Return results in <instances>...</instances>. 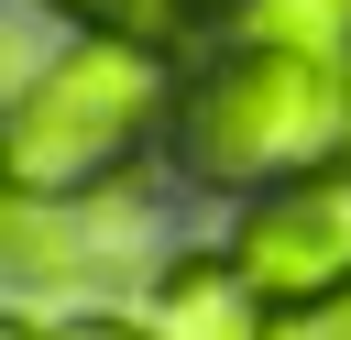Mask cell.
Returning <instances> with one entry per match:
<instances>
[{"label": "cell", "mask_w": 351, "mask_h": 340, "mask_svg": "<svg viewBox=\"0 0 351 340\" xmlns=\"http://www.w3.org/2000/svg\"><path fill=\"white\" fill-rule=\"evenodd\" d=\"M340 165H351V121H340Z\"/></svg>", "instance_id": "9"}, {"label": "cell", "mask_w": 351, "mask_h": 340, "mask_svg": "<svg viewBox=\"0 0 351 340\" xmlns=\"http://www.w3.org/2000/svg\"><path fill=\"white\" fill-rule=\"evenodd\" d=\"M0 340H143V318H99V307H88V318H44V329H33V318H11Z\"/></svg>", "instance_id": "8"}, {"label": "cell", "mask_w": 351, "mask_h": 340, "mask_svg": "<svg viewBox=\"0 0 351 340\" xmlns=\"http://www.w3.org/2000/svg\"><path fill=\"white\" fill-rule=\"evenodd\" d=\"M44 11H66L88 44H176L197 22V0H44Z\"/></svg>", "instance_id": "7"}, {"label": "cell", "mask_w": 351, "mask_h": 340, "mask_svg": "<svg viewBox=\"0 0 351 340\" xmlns=\"http://www.w3.org/2000/svg\"><path fill=\"white\" fill-rule=\"evenodd\" d=\"M143 274V208L132 197H11V285L55 307H99Z\"/></svg>", "instance_id": "4"}, {"label": "cell", "mask_w": 351, "mask_h": 340, "mask_svg": "<svg viewBox=\"0 0 351 340\" xmlns=\"http://www.w3.org/2000/svg\"><path fill=\"white\" fill-rule=\"evenodd\" d=\"M340 121H351V66H307V55H263L230 44L186 99H176V154L197 186H285L340 165Z\"/></svg>", "instance_id": "2"}, {"label": "cell", "mask_w": 351, "mask_h": 340, "mask_svg": "<svg viewBox=\"0 0 351 340\" xmlns=\"http://www.w3.org/2000/svg\"><path fill=\"white\" fill-rule=\"evenodd\" d=\"M230 274H241L274 318L340 307V296H351V165H318V175L263 186V197L230 219Z\"/></svg>", "instance_id": "3"}, {"label": "cell", "mask_w": 351, "mask_h": 340, "mask_svg": "<svg viewBox=\"0 0 351 340\" xmlns=\"http://www.w3.org/2000/svg\"><path fill=\"white\" fill-rule=\"evenodd\" d=\"M143 340H274V307L219 263V252H186L154 274L143 296Z\"/></svg>", "instance_id": "5"}, {"label": "cell", "mask_w": 351, "mask_h": 340, "mask_svg": "<svg viewBox=\"0 0 351 340\" xmlns=\"http://www.w3.org/2000/svg\"><path fill=\"white\" fill-rule=\"evenodd\" d=\"M165 121H176L165 44H66L11 99V143H0L11 197H88V186H110L143 154V132H165Z\"/></svg>", "instance_id": "1"}, {"label": "cell", "mask_w": 351, "mask_h": 340, "mask_svg": "<svg viewBox=\"0 0 351 340\" xmlns=\"http://www.w3.org/2000/svg\"><path fill=\"white\" fill-rule=\"evenodd\" d=\"M241 44L307 55V66H351V0H241Z\"/></svg>", "instance_id": "6"}]
</instances>
